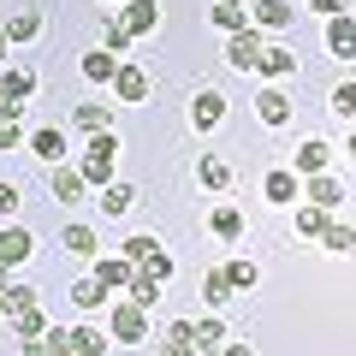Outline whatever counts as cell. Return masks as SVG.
<instances>
[{
    "mask_svg": "<svg viewBox=\"0 0 356 356\" xmlns=\"http://www.w3.org/2000/svg\"><path fill=\"white\" fill-rule=\"evenodd\" d=\"M0 309H6V321H13V315H24V309H36V291H30V285H18V280H13V291L0 297Z\"/></svg>",
    "mask_w": 356,
    "mask_h": 356,
    "instance_id": "obj_33",
    "label": "cell"
},
{
    "mask_svg": "<svg viewBox=\"0 0 356 356\" xmlns=\"http://www.w3.org/2000/svg\"><path fill=\"white\" fill-rule=\"evenodd\" d=\"M107 303V285L95 280V273H83V280H72V309H102Z\"/></svg>",
    "mask_w": 356,
    "mask_h": 356,
    "instance_id": "obj_17",
    "label": "cell"
},
{
    "mask_svg": "<svg viewBox=\"0 0 356 356\" xmlns=\"http://www.w3.org/2000/svg\"><path fill=\"white\" fill-rule=\"evenodd\" d=\"M30 255H36V238H30V226H0V261H6V267H24Z\"/></svg>",
    "mask_w": 356,
    "mask_h": 356,
    "instance_id": "obj_3",
    "label": "cell"
},
{
    "mask_svg": "<svg viewBox=\"0 0 356 356\" xmlns=\"http://www.w3.org/2000/svg\"><path fill=\"white\" fill-rule=\"evenodd\" d=\"M214 30H220V36H243V30H255V24H250L243 6H220V0H214Z\"/></svg>",
    "mask_w": 356,
    "mask_h": 356,
    "instance_id": "obj_23",
    "label": "cell"
},
{
    "mask_svg": "<svg viewBox=\"0 0 356 356\" xmlns=\"http://www.w3.org/2000/svg\"><path fill=\"white\" fill-rule=\"evenodd\" d=\"M113 89H119V102H131V107H143V102H149V72H143V65H119V77H113Z\"/></svg>",
    "mask_w": 356,
    "mask_h": 356,
    "instance_id": "obj_9",
    "label": "cell"
},
{
    "mask_svg": "<svg viewBox=\"0 0 356 356\" xmlns=\"http://www.w3.org/2000/svg\"><path fill=\"white\" fill-rule=\"evenodd\" d=\"M89 154H102V161H119V131H95V137H89Z\"/></svg>",
    "mask_w": 356,
    "mask_h": 356,
    "instance_id": "obj_39",
    "label": "cell"
},
{
    "mask_svg": "<svg viewBox=\"0 0 356 356\" xmlns=\"http://www.w3.org/2000/svg\"><path fill=\"white\" fill-rule=\"evenodd\" d=\"M0 214H18V184H6V178H0Z\"/></svg>",
    "mask_w": 356,
    "mask_h": 356,
    "instance_id": "obj_44",
    "label": "cell"
},
{
    "mask_svg": "<svg viewBox=\"0 0 356 356\" xmlns=\"http://www.w3.org/2000/svg\"><path fill=\"white\" fill-rule=\"evenodd\" d=\"M13 332L18 339H42V332H48V315H42V309H24V315H13Z\"/></svg>",
    "mask_w": 356,
    "mask_h": 356,
    "instance_id": "obj_35",
    "label": "cell"
},
{
    "mask_svg": "<svg viewBox=\"0 0 356 356\" xmlns=\"http://www.w3.org/2000/svg\"><path fill=\"white\" fill-rule=\"evenodd\" d=\"M291 226H297V238H309V243H315V238H327L332 214H327V208H315V202H303V208L291 214Z\"/></svg>",
    "mask_w": 356,
    "mask_h": 356,
    "instance_id": "obj_13",
    "label": "cell"
},
{
    "mask_svg": "<svg viewBox=\"0 0 356 356\" xmlns=\"http://www.w3.org/2000/svg\"><path fill=\"white\" fill-rule=\"evenodd\" d=\"M83 172H77V166H54V196H60V202H83Z\"/></svg>",
    "mask_w": 356,
    "mask_h": 356,
    "instance_id": "obj_18",
    "label": "cell"
},
{
    "mask_svg": "<svg viewBox=\"0 0 356 356\" xmlns=\"http://www.w3.org/2000/svg\"><path fill=\"white\" fill-rule=\"evenodd\" d=\"M30 149H36V161L60 166V161H65V131H60V125H42V131H30Z\"/></svg>",
    "mask_w": 356,
    "mask_h": 356,
    "instance_id": "obj_11",
    "label": "cell"
},
{
    "mask_svg": "<svg viewBox=\"0 0 356 356\" xmlns=\"http://www.w3.org/2000/svg\"><path fill=\"white\" fill-rule=\"evenodd\" d=\"M119 65H125V60H113L107 48H89V54H83V77H89V83H113Z\"/></svg>",
    "mask_w": 356,
    "mask_h": 356,
    "instance_id": "obj_15",
    "label": "cell"
},
{
    "mask_svg": "<svg viewBox=\"0 0 356 356\" xmlns=\"http://www.w3.org/2000/svg\"><path fill=\"white\" fill-rule=\"evenodd\" d=\"M154 297H161V280H149V273H137V280L125 285V303H137V309H149Z\"/></svg>",
    "mask_w": 356,
    "mask_h": 356,
    "instance_id": "obj_31",
    "label": "cell"
},
{
    "mask_svg": "<svg viewBox=\"0 0 356 356\" xmlns=\"http://www.w3.org/2000/svg\"><path fill=\"white\" fill-rule=\"evenodd\" d=\"M327 107H332V113H344V119H350V113H356V83H339V89H332V102H327Z\"/></svg>",
    "mask_w": 356,
    "mask_h": 356,
    "instance_id": "obj_41",
    "label": "cell"
},
{
    "mask_svg": "<svg viewBox=\"0 0 356 356\" xmlns=\"http://www.w3.org/2000/svg\"><path fill=\"white\" fill-rule=\"evenodd\" d=\"M220 119H226V95H220V89H196V102H191V125H196V131H214Z\"/></svg>",
    "mask_w": 356,
    "mask_h": 356,
    "instance_id": "obj_5",
    "label": "cell"
},
{
    "mask_svg": "<svg viewBox=\"0 0 356 356\" xmlns=\"http://www.w3.org/2000/svg\"><path fill=\"white\" fill-rule=\"evenodd\" d=\"M309 13H321V18H344V13H350V0H309Z\"/></svg>",
    "mask_w": 356,
    "mask_h": 356,
    "instance_id": "obj_43",
    "label": "cell"
},
{
    "mask_svg": "<svg viewBox=\"0 0 356 356\" xmlns=\"http://www.w3.org/2000/svg\"><path fill=\"white\" fill-rule=\"evenodd\" d=\"M107 339H113V332H95V327H72V344H77L83 356H102V350H107Z\"/></svg>",
    "mask_w": 356,
    "mask_h": 356,
    "instance_id": "obj_34",
    "label": "cell"
},
{
    "mask_svg": "<svg viewBox=\"0 0 356 356\" xmlns=\"http://www.w3.org/2000/svg\"><path fill=\"white\" fill-rule=\"evenodd\" d=\"M291 72H297L291 48H267V54H261V77H291Z\"/></svg>",
    "mask_w": 356,
    "mask_h": 356,
    "instance_id": "obj_30",
    "label": "cell"
},
{
    "mask_svg": "<svg viewBox=\"0 0 356 356\" xmlns=\"http://www.w3.org/2000/svg\"><path fill=\"white\" fill-rule=\"evenodd\" d=\"M18 356H54L48 339H18Z\"/></svg>",
    "mask_w": 356,
    "mask_h": 356,
    "instance_id": "obj_45",
    "label": "cell"
},
{
    "mask_svg": "<svg viewBox=\"0 0 356 356\" xmlns=\"http://www.w3.org/2000/svg\"><path fill=\"white\" fill-rule=\"evenodd\" d=\"M119 24H125L131 36H149V30L161 24V6H154V0H125V6H119Z\"/></svg>",
    "mask_w": 356,
    "mask_h": 356,
    "instance_id": "obj_8",
    "label": "cell"
},
{
    "mask_svg": "<svg viewBox=\"0 0 356 356\" xmlns=\"http://www.w3.org/2000/svg\"><path fill=\"white\" fill-rule=\"evenodd\" d=\"M309 202L332 214V208L344 202V178H332V172H315V178H309Z\"/></svg>",
    "mask_w": 356,
    "mask_h": 356,
    "instance_id": "obj_12",
    "label": "cell"
},
{
    "mask_svg": "<svg viewBox=\"0 0 356 356\" xmlns=\"http://www.w3.org/2000/svg\"><path fill=\"white\" fill-rule=\"evenodd\" d=\"M220 6H243V0H220Z\"/></svg>",
    "mask_w": 356,
    "mask_h": 356,
    "instance_id": "obj_50",
    "label": "cell"
},
{
    "mask_svg": "<svg viewBox=\"0 0 356 356\" xmlns=\"http://www.w3.org/2000/svg\"><path fill=\"white\" fill-rule=\"evenodd\" d=\"M60 243H65L72 255H95V232H89V226H65Z\"/></svg>",
    "mask_w": 356,
    "mask_h": 356,
    "instance_id": "obj_36",
    "label": "cell"
},
{
    "mask_svg": "<svg viewBox=\"0 0 356 356\" xmlns=\"http://www.w3.org/2000/svg\"><path fill=\"white\" fill-rule=\"evenodd\" d=\"M267 202H297V172H285V166H273V172L261 178Z\"/></svg>",
    "mask_w": 356,
    "mask_h": 356,
    "instance_id": "obj_19",
    "label": "cell"
},
{
    "mask_svg": "<svg viewBox=\"0 0 356 356\" xmlns=\"http://www.w3.org/2000/svg\"><path fill=\"white\" fill-rule=\"evenodd\" d=\"M42 339H48V350H54V356H72V350H77V344H72V327H48Z\"/></svg>",
    "mask_w": 356,
    "mask_h": 356,
    "instance_id": "obj_42",
    "label": "cell"
},
{
    "mask_svg": "<svg viewBox=\"0 0 356 356\" xmlns=\"http://www.w3.org/2000/svg\"><path fill=\"white\" fill-rule=\"evenodd\" d=\"M72 125L95 137V131H113V113H107V107H95V102H83V107H72Z\"/></svg>",
    "mask_w": 356,
    "mask_h": 356,
    "instance_id": "obj_21",
    "label": "cell"
},
{
    "mask_svg": "<svg viewBox=\"0 0 356 356\" xmlns=\"http://www.w3.org/2000/svg\"><path fill=\"white\" fill-rule=\"evenodd\" d=\"M102 6H125V0H102Z\"/></svg>",
    "mask_w": 356,
    "mask_h": 356,
    "instance_id": "obj_51",
    "label": "cell"
},
{
    "mask_svg": "<svg viewBox=\"0 0 356 356\" xmlns=\"http://www.w3.org/2000/svg\"><path fill=\"white\" fill-rule=\"evenodd\" d=\"M321 243H327L332 255H350V250H356V232H350V226H327V238H321Z\"/></svg>",
    "mask_w": 356,
    "mask_h": 356,
    "instance_id": "obj_38",
    "label": "cell"
},
{
    "mask_svg": "<svg viewBox=\"0 0 356 356\" xmlns=\"http://www.w3.org/2000/svg\"><path fill=\"white\" fill-rule=\"evenodd\" d=\"M36 95V72H0V113L24 119V102Z\"/></svg>",
    "mask_w": 356,
    "mask_h": 356,
    "instance_id": "obj_1",
    "label": "cell"
},
{
    "mask_svg": "<svg viewBox=\"0 0 356 356\" xmlns=\"http://www.w3.org/2000/svg\"><path fill=\"white\" fill-rule=\"evenodd\" d=\"M89 273H95V280H102L107 291H125V285L143 273V267H137V261H125V255H102V261L89 267Z\"/></svg>",
    "mask_w": 356,
    "mask_h": 356,
    "instance_id": "obj_4",
    "label": "cell"
},
{
    "mask_svg": "<svg viewBox=\"0 0 356 356\" xmlns=\"http://www.w3.org/2000/svg\"><path fill=\"white\" fill-rule=\"evenodd\" d=\"M107 321H113L107 332H113L119 344H143V332H149V309H137V303H119Z\"/></svg>",
    "mask_w": 356,
    "mask_h": 356,
    "instance_id": "obj_2",
    "label": "cell"
},
{
    "mask_svg": "<svg viewBox=\"0 0 356 356\" xmlns=\"http://www.w3.org/2000/svg\"><path fill=\"white\" fill-rule=\"evenodd\" d=\"M327 161H332V149H327L321 137H309L303 149H297V172H309V178H315V172H327Z\"/></svg>",
    "mask_w": 356,
    "mask_h": 356,
    "instance_id": "obj_22",
    "label": "cell"
},
{
    "mask_svg": "<svg viewBox=\"0 0 356 356\" xmlns=\"http://www.w3.org/2000/svg\"><path fill=\"white\" fill-rule=\"evenodd\" d=\"M0 54H6V30H0Z\"/></svg>",
    "mask_w": 356,
    "mask_h": 356,
    "instance_id": "obj_49",
    "label": "cell"
},
{
    "mask_svg": "<svg viewBox=\"0 0 356 356\" xmlns=\"http://www.w3.org/2000/svg\"><path fill=\"white\" fill-rule=\"evenodd\" d=\"M0 321H6V309H0Z\"/></svg>",
    "mask_w": 356,
    "mask_h": 356,
    "instance_id": "obj_52",
    "label": "cell"
},
{
    "mask_svg": "<svg viewBox=\"0 0 356 356\" xmlns=\"http://www.w3.org/2000/svg\"><path fill=\"white\" fill-rule=\"evenodd\" d=\"M327 54L332 60H356V18H327Z\"/></svg>",
    "mask_w": 356,
    "mask_h": 356,
    "instance_id": "obj_7",
    "label": "cell"
},
{
    "mask_svg": "<svg viewBox=\"0 0 356 356\" xmlns=\"http://www.w3.org/2000/svg\"><path fill=\"white\" fill-rule=\"evenodd\" d=\"M226 356H255V350H250V344H226Z\"/></svg>",
    "mask_w": 356,
    "mask_h": 356,
    "instance_id": "obj_47",
    "label": "cell"
},
{
    "mask_svg": "<svg viewBox=\"0 0 356 356\" xmlns=\"http://www.w3.org/2000/svg\"><path fill=\"white\" fill-rule=\"evenodd\" d=\"M161 356H196V332L184 327V321H172L166 339H161Z\"/></svg>",
    "mask_w": 356,
    "mask_h": 356,
    "instance_id": "obj_24",
    "label": "cell"
},
{
    "mask_svg": "<svg viewBox=\"0 0 356 356\" xmlns=\"http://www.w3.org/2000/svg\"><path fill=\"white\" fill-rule=\"evenodd\" d=\"M0 30H6V42H18V48H24V42H36V36H42V13H36V6H18V13L6 18Z\"/></svg>",
    "mask_w": 356,
    "mask_h": 356,
    "instance_id": "obj_10",
    "label": "cell"
},
{
    "mask_svg": "<svg viewBox=\"0 0 356 356\" xmlns=\"http://www.w3.org/2000/svg\"><path fill=\"white\" fill-rule=\"evenodd\" d=\"M131 202H137V191H131V184H107V191H102V214H113V220L125 214Z\"/></svg>",
    "mask_w": 356,
    "mask_h": 356,
    "instance_id": "obj_28",
    "label": "cell"
},
{
    "mask_svg": "<svg viewBox=\"0 0 356 356\" xmlns=\"http://www.w3.org/2000/svg\"><path fill=\"white\" fill-rule=\"evenodd\" d=\"M250 24L255 30H285V24H291V6H285V0H255V6H250Z\"/></svg>",
    "mask_w": 356,
    "mask_h": 356,
    "instance_id": "obj_14",
    "label": "cell"
},
{
    "mask_svg": "<svg viewBox=\"0 0 356 356\" xmlns=\"http://www.w3.org/2000/svg\"><path fill=\"white\" fill-rule=\"evenodd\" d=\"M18 143H24V119L0 113V149H18Z\"/></svg>",
    "mask_w": 356,
    "mask_h": 356,
    "instance_id": "obj_40",
    "label": "cell"
},
{
    "mask_svg": "<svg viewBox=\"0 0 356 356\" xmlns=\"http://www.w3.org/2000/svg\"><path fill=\"white\" fill-rule=\"evenodd\" d=\"M131 42H137V36H131V30H125V24H119V18H107V24H102V48H107V54H113V60H119V54H125V48H131Z\"/></svg>",
    "mask_w": 356,
    "mask_h": 356,
    "instance_id": "obj_32",
    "label": "cell"
},
{
    "mask_svg": "<svg viewBox=\"0 0 356 356\" xmlns=\"http://www.w3.org/2000/svg\"><path fill=\"white\" fill-rule=\"evenodd\" d=\"M77 172H83V184H95V191H107V184H119L113 161H102V154H83V161H77Z\"/></svg>",
    "mask_w": 356,
    "mask_h": 356,
    "instance_id": "obj_20",
    "label": "cell"
},
{
    "mask_svg": "<svg viewBox=\"0 0 356 356\" xmlns=\"http://www.w3.org/2000/svg\"><path fill=\"white\" fill-rule=\"evenodd\" d=\"M196 350H220V344H226V321H214V315H208V321H196Z\"/></svg>",
    "mask_w": 356,
    "mask_h": 356,
    "instance_id": "obj_27",
    "label": "cell"
},
{
    "mask_svg": "<svg viewBox=\"0 0 356 356\" xmlns=\"http://www.w3.org/2000/svg\"><path fill=\"white\" fill-rule=\"evenodd\" d=\"M6 291H13V267L0 261V297H6Z\"/></svg>",
    "mask_w": 356,
    "mask_h": 356,
    "instance_id": "obj_46",
    "label": "cell"
},
{
    "mask_svg": "<svg viewBox=\"0 0 356 356\" xmlns=\"http://www.w3.org/2000/svg\"><path fill=\"white\" fill-rule=\"evenodd\" d=\"M255 119H261V125H285V119H291V102H285L280 89H261V95H255Z\"/></svg>",
    "mask_w": 356,
    "mask_h": 356,
    "instance_id": "obj_16",
    "label": "cell"
},
{
    "mask_svg": "<svg viewBox=\"0 0 356 356\" xmlns=\"http://www.w3.org/2000/svg\"><path fill=\"white\" fill-rule=\"evenodd\" d=\"M208 232H214V238H238V232H243V214H238V208H214V220H208Z\"/></svg>",
    "mask_w": 356,
    "mask_h": 356,
    "instance_id": "obj_29",
    "label": "cell"
},
{
    "mask_svg": "<svg viewBox=\"0 0 356 356\" xmlns=\"http://www.w3.org/2000/svg\"><path fill=\"white\" fill-rule=\"evenodd\" d=\"M261 54H267V42L255 36V30H243V36H232V48H226V60L238 65V72H261Z\"/></svg>",
    "mask_w": 356,
    "mask_h": 356,
    "instance_id": "obj_6",
    "label": "cell"
},
{
    "mask_svg": "<svg viewBox=\"0 0 356 356\" xmlns=\"http://www.w3.org/2000/svg\"><path fill=\"white\" fill-rule=\"evenodd\" d=\"M72 356H83V350H72Z\"/></svg>",
    "mask_w": 356,
    "mask_h": 356,
    "instance_id": "obj_53",
    "label": "cell"
},
{
    "mask_svg": "<svg viewBox=\"0 0 356 356\" xmlns=\"http://www.w3.org/2000/svg\"><path fill=\"white\" fill-rule=\"evenodd\" d=\"M220 273L232 280V291H250V285H261V267H255V261H226Z\"/></svg>",
    "mask_w": 356,
    "mask_h": 356,
    "instance_id": "obj_26",
    "label": "cell"
},
{
    "mask_svg": "<svg viewBox=\"0 0 356 356\" xmlns=\"http://www.w3.org/2000/svg\"><path fill=\"white\" fill-rule=\"evenodd\" d=\"M226 297H232V280H226V273H220V267H214V273H208V280H202V303H208V309H220V303H226Z\"/></svg>",
    "mask_w": 356,
    "mask_h": 356,
    "instance_id": "obj_37",
    "label": "cell"
},
{
    "mask_svg": "<svg viewBox=\"0 0 356 356\" xmlns=\"http://www.w3.org/2000/svg\"><path fill=\"white\" fill-rule=\"evenodd\" d=\"M344 149H350V161H356V131H350V143H344Z\"/></svg>",
    "mask_w": 356,
    "mask_h": 356,
    "instance_id": "obj_48",
    "label": "cell"
},
{
    "mask_svg": "<svg viewBox=\"0 0 356 356\" xmlns=\"http://www.w3.org/2000/svg\"><path fill=\"white\" fill-rule=\"evenodd\" d=\"M196 178H202L208 191H232V184H238V178H232V166H226V161H214V154L196 166Z\"/></svg>",
    "mask_w": 356,
    "mask_h": 356,
    "instance_id": "obj_25",
    "label": "cell"
}]
</instances>
